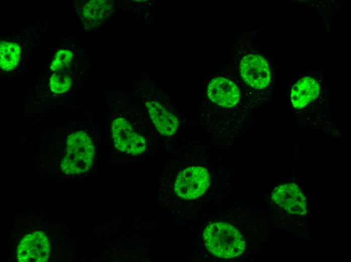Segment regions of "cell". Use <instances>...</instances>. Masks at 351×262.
Instances as JSON below:
<instances>
[{"instance_id":"cell-1","label":"cell","mask_w":351,"mask_h":262,"mask_svg":"<svg viewBox=\"0 0 351 262\" xmlns=\"http://www.w3.org/2000/svg\"><path fill=\"white\" fill-rule=\"evenodd\" d=\"M203 236L207 249L220 258L238 257L246 248L242 234L235 226L227 222L219 221L208 224Z\"/></svg>"},{"instance_id":"cell-2","label":"cell","mask_w":351,"mask_h":262,"mask_svg":"<svg viewBox=\"0 0 351 262\" xmlns=\"http://www.w3.org/2000/svg\"><path fill=\"white\" fill-rule=\"evenodd\" d=\"M233 72L227 65L208 79L204 88V97L211 106L226 111L238 106L241 99L239 84Z\"/></svg>"},{"instance_id":"cell-3","label":"cell","mask_w":351,"mask_h":262,"mask_svg":"<svg viewBox=\"0 0 351 262\" xmlns=\"http://www.w3.org/2000/svg\"><path fill=\"white\" fill-rule=\"evenodd\" d=\"M94 148L88 135L77 131L69 136L67 151L61 164L63 171L67 174H79L89 170L93 163Z\"/></svg>"},{"instance_id":"cell-4","label":"cell","mask_w":351,"mask_h":262,"mask_svg":"<svg viewBox=\"0 0 351 262\" xmlns=\"http://www.w3.org/2000/svg\"><path fill=\"white\" fill-rule=\"evenodd\" d=\"M235 54L231 61L237 67L243 82L254 90H262L267 88L271 78V68L267 59L253 50L243 52L239 56Z\"/></svg>"},{"instance_id":"cell-5","label":"cell","mask_w":351,"mask_h":262,"mask_svg":"<svg viewBox=\"0 0 351 262\" xmlns=\"http://www.w3.org/2000/svg\"><path fill=\"white\" fill-rule=\"evenodd\" d=\"M211 174L206 165H195L182 170L177 175L174 190L180 198L195 200L204 195L210 187Z\"/></svg>"},{"instance_id":"cell-6","label":"cell","mask_w":351,"mask_h":262,"mask_svg":"<svg viewBox=\"0 0 351 262\" xmlns=\"http://www.w3.org/2000/svg\"><path fill=\"white\" fill-rule=\"evenodd\" d=\"M111 135L115 148L123 153L136 155L143 153L146 149L144 138L135 132L123 118H118L112 121Z\"/></svg>"},{"instance_id":"cell-7","label":"cell","mask_w":351,"mask_h":262,"mask_svg":"<svg viewBox=\"0 0 351 262\" xmlns=\"http://www.w3.org/2000/svg\"><path fill=\"white\" fill-rule=\"evenodd\" d=\"M49 254V242L46 234L35 231L25 235L17 250L19 262H45Z\"/></svg>"},{"instance_id":"cell-8","label":"cell","mask_w":351,"mask_h":262,"mask_svg":"<svg viewBox=\"0 0 351 262\" xmlns=\"http://www.w3.org/2000/svg\"><path fill=\"white\" fill-rule=\"evenodd\" d=\"M271 200L289 214L302 215L307 213L306 198L295 183H286L277 186L271 193Z\"/></svg>"},{"instance_id":"cell-9","label":"cell","mask_w":351,"mask_h":262,"mask_svg":"<svg viewBox=\"0 0 351 262\" xmlns=\"http://www.w3.org/2000/svg\"><path fill=\"white\" fill-rule=\"evenodd\" d=\"M146 105L153 124L161 135L171 136L176 133L179 122L171 111L156 101L147 102Z\"/></svg>"},{"instance_id":"cell-10","label":"cell","mask_w":351,"mask_h":262,"mask_svg":"<svg viewBox=\"0 0 351 262\" xmlns=\"http://www.w3.org/2000/svg\"><path fill=\"white\" fill-rule=\"evenodd\" d=\"M320 86L313 78L305 77L298 80L292 86L290 98L292 107L300 109L315 100L320 93Z\"/></svg>"},{"instance_id":"cell-11","label":"cell","mask_w":351,"mask_h":262,"mask_svg":"<svg viewBox=\"0 0 351 262\" xmlns=\"http://www.w3.org/2000/svg\"><path fill=\"white\" fill-rule=\"evenodd\" d=\"M112 11L113 5L111 1L93 0L89 2L83 10L82 20L85 28L91 29L100 25L111 15Z\"/></svg>"},{"instance_id":"cell-12","label":"cell","mask_w":351,"mask_h":262,"mask_svg":"<svg viewBox=\"0 0 351 262\" xmlns=\"http://www.w3.org/2000/svg\"><path fill=\"white\" fill-rule=\"evenodd\" d=\"M21 56V49L15 43L2 41L0 44V66L5 71H10L18 65Z\"/></svg>"},{"instance_id":"cell-13","label":"cell","mask_w":351,"mask_h":262,"mask_svg":"<svg viewBox=\"0 0 351 262\" xmlns=\"http://www.w3.org/2000/svg\"><path fill=\"white\" fill-rule=\"evenodd\" d=\"M71 77L64 72L53 74L50 78L49 85L52 92L56 94L66 92L71 87Z\"/></svg>"},{"instance_id":"cell-14","label":"cell","mask_w":351,"mask_h":262,"mask_svg":"<svg viewBox=\"0 0 351 262\" xmlns=\"http://www.w3.org/2000/svg\"><path fill=\"white\" fill-rule=\"evenodd\" d=\"M73 58L72 52L69 50L61 49L57 51L50 64V70L56 72H63L68 68Z\"/></svg>"}]
</instances>
